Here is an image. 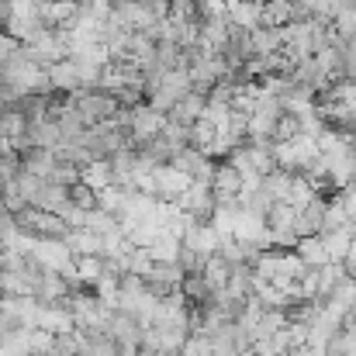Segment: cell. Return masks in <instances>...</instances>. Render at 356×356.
Wrapping results in <instances>:
<instances>
[{"instance_id": "cell-1", "label": "cell", "mask_w": 356, "mask_h": 356, "mask_svg": "<svg viewBox=\"0 0 356 356\" xmlns=\"http://www.w3.org/2000/svg\"><path fill=\"white\" fill-rule=\"evenodd\" d=\"M3 87L21 97V94H49V76H45V66L31 63L24 56V45H17V52L3 63Z\"/></svg>"}, {"instance_id": "cell-2", "label": "cell", "mask_w": 356, "mask_h": 356, "mask_svg": "<svg viewBox=\"0 0 356 356\" xmlns=\"http://www.w3.org/2000/svg\"><path fill=\"white\" fill-rule=\"evenodd\" d=\"M14 225L21 232H31V236H38V238H63L70 232V225L56 211H42V208H31V204H24L21 211H14Z\"/></svg>"}, {"instance_id": "cell-3", "label": "cell", "mask_w": 356, "mask_h": 356, "mask_svg": "<svg viewBox=\"0 0 356 356\" xmlns=\"http://www.w3.org/2000/svg\"><path fill=\"white\" fill-rule=\"evenodd\" d=\"M70 101H73V108L83 115L87 124L108 121V118H115V115L121 111L118 97H115V94H108V90H76V94H70Z\"/></svg>"}, {"instance_id": "cell-4", "label": "cell", "mask_w": 356, "mask_h": 356, "mask_svg": "<svg viewBox=\"0 0 356 356\" xmlns=\"http://www.w3.org/2000/svg\"><path fill=\"white\" fill-rule=\"evenodd\" d=\"M156 21V10L145 3V0H118L111 3V24H118L121 31H149Z\"/></svg>"}, {"instance_id": "cell-5", "label": "cell", "mask_w": 356, "mask_h": 356, "mask_svg": "<svg viewBox=\"0 0 356 356\" xmlns=\"http://www.w3.org/2000/svg\"><path fill=\"white\" fill-rule=\"evenodd\" d=\"M163 124H166V115H159L156 108H149V101H142L135 108H124V128H128L131 142L149 138V135H159Z\"/></svg>"}, {"instance_id": "cell-6", "label": "cell", "mask_w": 356, "mask_h": 356, "mask_svg": "<svg viewBox=\"0 0 356 356\" xmlns=\"http://www.w3.org/2000/svg\"><path fill=\"white\" fill-rule=\"evenodd\" d=\"M180 242L187 249H194L197 256H215L218 252V242H222V232L211 222H204V218H191L187 229H184V236H180Z\"/></svg>"}, {"instance_id": "cell-7", "label": "cell", "mask_w": 356, "mask_h": 356, "mask_svg": "<svg viewBox=\"0 0 356 356\" xmlns=\"http://www.w3.org/2000/svg\"><path fill=\"white\" fill-rule=\"evenodd\" d=\"M45 76H49V90H56V94H76L80 90V63L70 59V56L45 66Z\"/></svg>"}, {"instance_id": "cell-8", "label": "cell", "mask_w": 356, "mask_h": 356, "mask_svg": "<svg viewBox=\"0 0 356 356\" xmlns=\"http://www.w3.org/2000/svg\"><path fill=\"white\" fill-rule=\"evenodd\" d=\"M142 332H145V325H142L135 315H128V312H121V308L111 312L108 336H111L118 346H138V343H142Z\"/></svg>"}, {"instance_id": "cell-9", "label": "cell", "mask_w": 356, "mask_h": 356, "mask_svg": "<svg viewBox=\"0 0 356 356\" xmlns=\"http://www.w3.org/2000/svg\"><path fill=\"white\" fill-rule=\"evenodd\" d=\"M35 329H45V332L59 336V332H73V329H76V322H73L70 308H66L63 301H56V305H42V308H38Z\"/></svg>"}, {"instance_id": "cell-10", "label": "cell", "mask_w": 356, "mask_h": 356, "mask_svg": "<svg viewBox=\"0 0 356 356\" xmlns=\"http://www.w3.org/2000/svg\"><path fill=\"white\" fill-rule=\"evenodd\" d=\"M204 104H208V94H201V90H187L173 108H170V121H180V124H194V121L204 115Z\"/></svg>"}, {"instance_id": "cell-11", "label": "cell", "mask_w": 356, "mask_h": 356, "mask_svg": "<svg viewBox=\"0 0 356 356\" xmlns=\"http://www.w3.org/2000/svg\"><path fill=\"white\" fill-rule=\"evenodd\" d=\"M322 242H325V252H329V259H346L350 256V242L356 236V222H346L343 229H325V232H318Z\"/></svg>"}, {"instance_id": "cell-12", "label": "cell", "mask_w": 356, "mask_h": 356, "mask_svg": "<svg viewBox=\"0 0 356 356\" xmlns=\"http://www.w3.org/2000/svg\"><path fill=\"white\" fill-rule=\"evenodd\" d=\"M118 353H121V346L108 332H80V350H76V356H118Z\"/></svg>"}, {"instance_id": "cell-13", "label": "cell", "mask_w": 356, "mask_h": 356, "mask_svg": "<svg viewBox=\"0 0 356 356\" xmlns=\"http://www.w3.org/2000/svg\"><path fill=\"white\" fill-rule=\"evenodd\" d=\"M63 238L73 249V256H101V245H104V238L97 236L94 229H87V225L83 229H70Z\"/></svg>"}, {"instance_id": "cell-14", "label": "cell", "mask_w": 356, "mask_h": 356, "mask_svg": "<svg viewBox=\"0 0 356 356\" xmlns=\"http://www.w3.org/2000/svg\"><path fill=\"white\" fill-rule=\"evenodd\" d=\"M259 7H263L259 0H232L225 17H229V24L252 31V28H259Z\"/></svg>"}, {"instance_id": "cell-15", "label": "cell", "mask_w": 356, "mask_h": 356, "mask_svg": "<svg viewBox=\"0 0 356 356\" xmlns=\"http://www.w3.org/2000/svg\"><path fill=\"white\" fill-rule=\"evenodd\" d=\"M52 166H56V152H52V149L31 145V149L21 152V170H28V173H35V177H42V180H49Z\"/></svg>"}, {"instance_id": "cell-16", "label": "cell", "mask_w": 356, "mask_h": 356, "mask_svg": "<svg viewBox=\"0 0 356 356\" xmlns=\"http://www.w3.org/2000/svg\"><path fill=\"white\" fill-rule=\"evenodd\" d=\"M242 149H245L249 166H252L259 177H266L270 170H277V159H273V142H242Z\"/></svg>"}, {"instance_id": "cell-17", "label": "cell", "mask_w": 356, "mask_h": 356, "mask_svg": "<svg viewBox=\"0 0 356 356\" xmlns=\"http://www.w3.org/2000/svg\"><path fill=\"white\" fill-rule=\"evenodd\" d=\"M249 42H252V56H270V52H280L284 35H280V28L259 24V28L249 31Z\"/></svg>"}, {"instance_id": "cell-18", "label": "cell", "mask_w": 356, "mask_h": 356, "mask_svg": "<svg viewBox=\"0 0 356 356\" xmlns=\"http://www.w3.org/2000/svg\"><path fill=\"white\" fill-rule=\"evenodd\" d=\"M70 201V187L63 184H52V180H42L38 194L31 197V208H42V211H59V204Z\"/></svg>"}, {"instance_id": "cell-19", "label": "cell", "mask_w": 356, "mask_h": 356, "mask_svg": "<svg viewBox=\"0 0 356 356\" xmlns=\"http://www.w3.org/2000/svg\"><path fill=\"white\" fill-rule=\"evenodd\" d=\"M263 222H266V229H270V232H294L298 208H291V204H284V201H273V204H270V211L263 215ZM294 236H298V232H294Z\"/></svg>"}, {"instance_id": "cell-20", "label": "cell", "mask_w": 356, "mask_h": 356, "mask_svg": "<svg viewBox=\"0 0 356 356\" xmlns=\"http://www.w3.org/2000/svg\"><path fill=\"white\" fill-rule=\"evenodd\" d=\"M211 191L215 194H242V177H238V170L232 163H218L215 166V177H211Z\"/></svg>"}, {"instance_id": "cell-21", "label": "cell", "mask_w": 356, "mask_h": 356, "mask_svg": "<svg viewBox=\"0 0 356 356\" xmlns=\"http://www.w3.org/2000/svg\"><path fill=\"white\" fill-rule=\"evenodd\" d=\"M294 252H298L308 266H322V263H329V252H325V242H322V236H298V242H294Z\"/></svg>"}, {"instance_id": "cell-22", "label": "cell", "mask_w": 356, "mask_h": 356, "mask_svg": "<svg viewBox=\"0 0 356 356\" xmlns=\"http://www.w3.org/2000/svg\"><path fill=\"white\" fill-rule=\"evenodd\" d=\"M229 270H232V263H225V259L215 252V256H208V259H204L201 277H204V284H208L211 291H222V287H225V280H229Z\"/></svg>"}, {"instance_id": "cell-23", "label": "cell", "mask_w": 356, "mask_h": 356, "mask_svg": "<svg viewBox=\"0 0 356 356\" xmlns=\"http://www.w3.org/2000/svg\"><path fill=\"white\" fill-rule=\"evenodd\" d=\"M80 180H83V184H90L94 191L111 187V166H108V159H90V163L80 170Z\"/></svg>"}, {"instance_id": "cell-24", "label": "cell", "mask_w": 356, "mask_h": 356, "mask_svg": "<svg viewBox=\"0 0 356 356\" xmlns=\"http://www.w3.org/2000/svg\"><path fill=\"white\" fill-rule=\"evenodd\" d=\"M291 180H294V173H287V170H280V166H277V170H270V173L259 180V187H263L273 201H284V197H287V191H291Z\"/></svg>"}, {"instance_id": "cell-25", "label": "cell", "mask_w": 356, "mask_h": 356, "mask_svg": "<svg viewBox=\"0 0 356 356\" xmlns=\"http://www.w3.org/2000/svg\"><path fill=\"white\" fill-rule=\"evenodd\" d=\"M180 238L170 236V232H159V236L152 238V245H149V256L152 259H163V263H177V256H180Z\"/></svg>"}, {"instance_id": "cell-26", "label": "cell", "mask_w": 356, "mask_h": 356, "mask_svg": "<svg viewBox=\"0 0 356 356\" xmlns=\"http://www.w3.org/2000/svg\"><path fill=\"white\" fill-rule=\"evenodd\" d=\"M104 273V259L101 256H76V280L83 287H94Z\"/></svg>"}, {"instance_id": "cell-27", "label": "cell", "mask_w": 356, "mask_h": 356, "mask_svg": "<svg viewBox=\"0 0 356 356\" xmlns=\"http://www.w3.org/2000/svg\"><path fill=\"white\" fill-rule=\"evenodd\" d=\"M215 135H218V128H215L211 121L197 118L194 124H191V145H194V149H201V152H208V149H211Z\"/></svg>"}, {"instance_id": "cell-28", "label": "cell", "mask_w": 356, "mask_h": 356, "mask_svg": "<svg viewBox=\"0 0 356 356\" xmlns=\"http://www.w3.org/2000/svg\"><path fill=\"white\" fill-rule=\"evenodd\" d=\"M177 356H215L211 353V339H208L204 332H191V336L184 339V346H180Z\"/></svg>"}, {"instance_id": "cell-29", "label": "cell", "mask_w": 356, "mask_h": 356, "mask_svg": "<svg viewBox=\"0 0 356 356\" xmlns=\"http://www.w3.org/2000/svg\"><path fill=\"white\" fill-rule=\"evenodd\" d=\"M49 180H52V184H63V187H73V184L80 180V166H73V163H66V159H56Z\"/></svg>"}, {"instance_id": "cell-30", "label": "cell", "mask_w": 356, "mask_h": 356, "mask_svg": "<svg viewBox=\"0 0 356 356\" xmlns=\"http://www.w3.org/2000/svg\"><path fill=\"white\" fill-rule=\"evenodd\" d=\"M76 350H80V332L73 329V332H59L52 339V353L49 356H76Z\"/></svg>"}, {"instance_id": "cell-31", "label": "cell", "mask_w": 356, "mask_h": 356, "mask_svg": "<svg viewBox=\"0 0 356 356\" xmlns=\"http://www.w3.org/2000/svg\"><path fill=\"white\" fill-rule=\"evenodd\" d=\"M70 201L90 211V208H97V191H94L90 184H83V180H76V184L70 187Z\"/></svg>"}, {"instance_id": "cell-32", "label": "cell", "mask_w": 356, "mask_h": 356, "mask_svg": "<svg viewBox=\"0 0 356 356\" xmlns=\"http://www.w3.org/2000/svg\"><path fill=\"white\" fill-rule=\"evenodd\" d=\"M52 332H45V329H31L28 332V343H31V356H49L52 353Z\"/></svg>"}, {"instance_id": "cell-33", "label": "cell", "mask_w": 356, "mask_h": 356, "mask_svg": "<svg viewBox=\"0 0 356 356\" xmlns=\"http://www.w3.org/2000/svg\"><path fill=\"white\" fill-rule=\"evenodd\" d=\"M17 45H21L17 38H10L7 31H0V66H3V63H7L14 52H17Z\"/></svg>"}, {"instance_id": "cell-34", "label": "cell", "mask_w": 356, "mask_h": 356, "mask_svg": "<svg viewBox=\"0 0 356 356\" xmlns=\"http://www.w3.org/2000/svg\"><path fill=\"white\" fill-rule=\"evenodd\" d=\"M339 197H343V204H346V215H350V222H356V184L343 187V191H339Z\"/></svg>"}, {"instance_id": "cell-35", "label": "cell", "mask_w": 356, "mask_h": 356, "mask_svg": "<svg viewBox=\"0 0 356 356\" xmlns=\"http://www.w3.org/2000/svg\"><path fill=\"white\" fill-rule=\"evenodd\" d=\"M138 356H166V353H152V350H138Z\"/></svg>"}]
</instances>
